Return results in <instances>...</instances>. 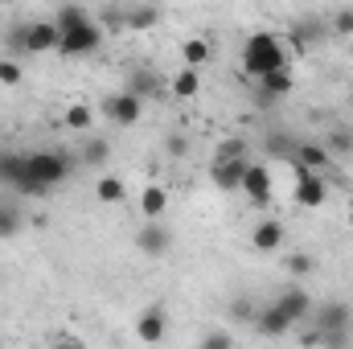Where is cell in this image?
I'll use <instances>...</instances> for the list:
<instances>
[{
    "mask_svg": "<svg viewBox=\"0 0 353 349\" xmlns=\"http://www.w3.org/2000/svg\"><path fill=\"white\" fill-rule=\"evenodd\" d=\"M99 46H103V29L87 17L83 25H74V29H66V33H62L58 54H62V58H87V54H94Z\"/></svg>",
    "mask_w": 353,
    "mask_h": 349,
    "instance_id": "3957f363",
    "label": "cell"
},
{
    "mask_svg": "<svg viewBox=\"0 0 353 349\" xmlns=\"http://www.w3.org/2000/svg\"><path fill=\"white\" fill-rule=\"evenodd\" d=\"M350 222H353V214H350Z\"/></svg>",
    "mask_w": 353,
    "mask_h": 349,
    "instance_id": "e575fe53",
    "label": "cell"
},
{
    "mask_svg": "<svg viewBox=\"0 0 353 349\" xmlns=\"http://www.w3.org/2000/svg\"><path fill=\"white\" fill-rule=\"evenodd\" d=\"M66 177H70V161L62 152H25V169L12 189L37 197V193H50L54 185H62Z\"/></svg>",
    "mask_w": 353,
    "mask_h": 349,
    "instance_id": "6da1fadb",
    "label": "cell"
},
{
    "mask_svg": "<svg viewBox=\"0 0 353 349\" xmlns=\"http://www.w3.org/2000/svg\"><path fill=\"white\" fill-rule=\"evenodd\" d=\"M251 247H255L259 255H275V251L283 247V222H279V218H259L255 230H251Z\"/></svg>",
    "mask_w": 353,
    "mask_h": 349,
    "instance_id": "ba28073f",
    "label": "cell"
},
{
    "mask_svg": "<svg viewBox=\"0 0 353 349\" xmlns=\"http://www.w3.org/2000/svg\"><path fill=\"white\" fill-rule=\"evenodd\" d=\"M94 197H99V201H107V206H115V201H123V197H128V185H123L119 177H103V181L94 185Z\"/></svg>",
    "mask_w": 353,
    "mask_h": 349,
    "instance_id": "ffe728a7",
    "label": "cell"
},
{
    "mask_svg": "<svg viewBox=\"0 0 353 349\" xmlns=\"http://www.w3.org/2000/svg\"><path fill=\"white\" fill-rule=\"evenodd\" d=\"M103 115H107L111 123H119V128H132V123L144 115V99H140L136 90H115V94H107Z\"/></svg>",
    "mask_w": 353,
    "mask_h": 349,
    "instance_id": "5b68a950",
    "label": "cell"
},
{
    "mask_svg": "<svg viewBox=\"0 0 353 349\" xmlns=\"http://www.w3.org/2000/svg\"><path fill=\"white\" fill-rule=\"evenodd\" d=\"M54 21H58V29L66 33V29H74V25H83V21H87V12H83L79 4H66V8H58V17H54Z\"/></svg>",
    "mask_w": 353,
    "mask_h": 349,
    "instance_id": "484cf974",
    "label": "cell"
},
{
    "mask_svg": "<svg viewBox=\"0 0 353 349\" xmlns=\"http://www.w3.org/2000/svg\"><path fill=\"white\" fill-rule=\"evenodd\" d=\"M275 308L296 325V321H304L308 312H312V300H308V292H300V288H292V292H283L279 300H275Z\"/></svg>",
    "mask_w": 353,
    "mask_h": 349,
    "instance_id": "8fae6325",
    "label": "cell"
},
{
    "mask_svg": "<svg viewBox=\"0 0 353 349\" xmlns=\"http://www.w3.org/2000/svg\"><path fill=\"white\" fill-rule=\"evenodd\" d=\"M279 66H288V54H283V41L275 33H251L243 41V70L251 79H263Z\"/></svg>",
    "mask_w": 353,
    "mask_h": 349,
    "instance_id": "7a4b0ae2",
    "label": "cell"
},
{
    "mask_svg": "<svg viewBox=\"0 0 353 349\" xmlns=\"http://www.w3.org/2000/svg\"><path fill=\"white\" fill-rule=\"evenodd\" d=\"M25 169V152H0V185H17Z\"/></svg>",
    "mask_w": 353,
    "mask_h": 349,
    "instance_id": "44dd1931",
    "label": "cell"
},
{
    "mask_svg": "<svg viewBox=\"0 0 353 349\" xmlns=\"http://www.w3.org/2000/svg\"><path fill=\"white\" fill-rule=\"evenodd\" d=\"M103 157H107V144H90V148H87V161H90V165H99Z\"/></svg>",
    "mask_w": 353,
    "mask_h": 349,
    "instance_id": "1f68e13d",
    "label": "cell"
},
{
    "mask_svg": "<svg viewBox=\"0 0 353 349\" xmlns=\"http://www.w3.org/2000/svg\"><path fill=\"white\" fill-rule=\"evenodd\" d=\"M128 90H136V94L144 99V94L152 90V74H132V83H128Z\"/></svg>",
    "mask_w": 353,
    "mask_h": 349,
    "instance_id": "f1b7e54d",
    "label": "cell"
},
{
    "mask_svg": "<svg viewBox=\"0 0 353 349\" xmlns=\"http://www.w3.org/2000/svg\"><path fill=\"white\" fill-rule=\"evenodd\" d=\"M288 329H292V321H288V317H283V312H279L275 304L259 312V333H267V337H283Z\"/></svg>",
    "mask_w": 353,
    "mask_h": 349,
    "instance_id": "d6986e66",
    "label": "cell"
},
{
    "mask_svg": "<svg viewBox=\"0 0 353 349\" xmlns=\"http://www.w3.org/2000/svg\"><path fill=\"white\" fill-rule=\"evenodd\" d=\"M247 165H251L247 157H218V161H214V185L226 189V193L239 189V185H243V173H247Z\"/></svg>",
    "mask_w": 353,
    "mask_h": 349,
    "instance_id": "9c48e42d",
    "label": "cell"
},
{
    "mask_svg": "<svg viewBox=\"0 0 353 349\" xmlns=\"http://www.w3.org/2000/svg\"><path fill=\"white\" fill-rule=\"evenodd\" d=\"M136 247H140L144 255L161 259V255H169L173 235H169V226H165L161 218H144V226H140V235H136Z\"/></svg>",
    "mask_w": 353,
    "mask_h": 349,
    "instance_id": "52a82bcc",
    "label": "cell"
},
{
    "mask_svg": "<svg viewBox=\"0 0 353 349\" xmlns=\"http://www.w3.org/2000/svg\"><path fill=\"white\" fill-rule=\"evenodd\" d=\"M169 210V189L165 185H144V193H140V214L144 218H161Z\"/></svg>",
    "mask_w": 353,
    "mask_h": 349,
    "instance_id": "5bb4252c",
    "label": "cell"
},
{
    "mask_svg": "<svg viewBox=\"0 0 353 349\" xmlns=\"http://www.w3.org/2000/svg\"><path fill=\"white\" fill-rule=\"evenodd\" d=\"M205 346H230V333H210Z\"/></svg>",
    "mask_w": 353,
    "mask_h": 349,
    "instance_id": "d6a6232c",
    "label": "cell"
},
{
    "mask_svg": "<svg viewBox=\"0 0 353 349\" xmlns=\"http://www.w3.org/2000/svg\"><path fill=\"white\" fill-rule=\"evenodd\" d=\"M333 25H337V33H353V12L345 8V12H337L333 17Z\"/></svg>",
    "mask_w": 353,
    "mask_h": 349,
    "instance_id": "4dcf8cb0",
    "label": "cell"
},
{
    "mask_svg": "<svg viewBox=\"0 0 353 349\" xmlns=\"http://www.w3.org/2000/svg\"><path fill=\"white\" fill-rule=\"evenodd\" d=\"M251 201H271V169L267 165H247V173H243V185H239Z\"/></svg>",
    "mask_w": 353,
    "mask_h": 349,
    "instance_id": "30bf717a",
    "label": "cell"
},
{
    "mask_svg": "<svg viewBox=\"0 0 353 349\" xmlns=\"http://www.w3.org/2000/svg\"><path fill=\"white\" fill-rule=\"evenodd\" d=\"M21 210L12 206V201H0V239H12V235H21Z\"/></svg>",
    "mask_w": 353,
    "mask_h": 349,
    "instance_id": "7402d4cb",
    "label": "cell"
},
{
    "mask_svg": "<svg viewBox=\"0 0 353 349\" xmlns=\"http://www.w3.org/2000/svg\"><path fill=\"white\" fill-rule=\"evenodd\" d=\"M157 21H161V12H157L152 4H148V8H132V12H128V25H132V29H152Z\"/></svg>",
    "mask_w": 353,
    "mask_h": 349,
    "instance_id": "d4e9b609",
    "label": "cell"
},
{
    "mask_svg": "<svg viewBox=\"0 0 353 349\" xmlns=\"http://www.w3.org/2000/svg\"><path fill=\"white\" fill-rule=\"evenodd\" d=\"M218 157H247V144H239V140H226V144L218 148Z\"/></svg>",
    "mask_w": 353,
    "mask_h": 349,
    "instance_id": "f546056e",
    "label": "cell"
},
{
    "mask_svg": "<svg viewBox=\"0 0 353 349\" xmlns=\"http://www.w3.org/2000/svg\"><path fill=\"white\" fill-rule=\"evenodd\" d=\"M329 197V181L316 173V169H296V201L304 210H321Z\"/></svg>",
    "mask_w": 353,
    "mask_h": 349,
    "instance_id": "8992f818",
    "label": "cell"
},
{
    "mask_svg": "<svg viewBox=\"0 0 353 349\" xmlns=\"http://www.w3.org/2000/svg\"><path fill=\"white\" fill-rule=\"evenodd\" d=\"M0 346H4V337H0Z\"/></svg>",
    "mask_w": 353,
    "mask_h": 349,
    "instance_id": "836d02e7",
    "label": "cell"
},
{
    "mask_svg": "<svg viewBox=\"0 0 353 349\" xmlns=\"http://www.w3.org/2000/svg\"><path fill=\"white\" fill-rule=\"evenodd\" d=\"M210 58H214V46H210L205 37H189V41L181 46V62H185V66H197V70H201V66H210Z\"/></svg>",
    "mask_w": 353,
    "mask_h": 349,
    "instance_id": "2e32d148",
    "label": "cell"
},
{
    "mask_svg": "<svg viewBox=\"0 0 353 349\" xmlns=\"http://www.w3.org/2000/svg\"><path fill=\"white\" fill-rule=\"evenodd\" d=\"M58 41H62V29H58L54 17L50 21H29L21 29V50L25 54H58Z\"/></svg>",
    "mask_w": 353,
    "mask_h": 349,
    "instance_id": "277c9868",
    "label": "cell"
},
{
    "mask_svg": "<svg viewBox=\"0 0 353 349\" xmlns=\"http://www.w3.org/2000/svg\"><path fill=\"white\" fill-rule=\"evenodd\" d=\"M329 152L353 157V128H333V136H329Z\"/></svg>",
    "mask_w": 353,
    "mask_h": 349,
    "instance_id": "cb8c5ba5",
    "label": "cell"
},
{
    "mask_svg": "<svg viewBox=\"0 0 353 349\" xmlns=\"http://www.w3.org/2000/svg\"><path fill=\"white\" fill-rule=\"evenodd\" d=\"M292 165L296 169H325L329 165V148L325 144H296V152H292Z\"/></svg>",
    "mask_w": 353,
    "mask_h": 349,
    "instance_id": "4fadbf2b",
    "label": "cell"
},
{
    "mask_svg": "<svg viewBox=\"0 0 353 349\" xmlns=\"http://www.w3.org/2000/svg\"><path fill=\"white\" fill-rule=\"evenodd\" d=\"M136 337L148 341V346L161 341V337H165V312H161V308H144V312L136 317Z\"/></svg>",
    "mask_w": 353,
    "mask_h": 349,
    "instance_id": "7c38bea8",
    "label": "cell"
},
{
    "mask_svg": "<svg viewBox=\"0 0 353 349\" xmlns=\"http://www.w3.org/2000/svg\"><path fill=\"white\" fill-rule=\"evenodd\" d=\"M0 83H4V87H17V83H21V66H17L12 58H0Z\"/></svg>",
    "mask_w": 353,
    "mask_h": 349,
    "instance_id": "83f0119b",
    "label": "cell"
},
{
    "mask_svg": "<svg viewBox=\"0 0 353 349\" xmlns=\"http://www.w3.org/2000/svg\"><path fill=\"white\" fill-rule=\"evenodd\" d=\"M345 321H350V308L345 304H329V308H321V325L329 329L325 333V341H345Z\"/></svg>",
    "mask_w": 353,
    "mask_h": 349,
    "instance_id": "9a60e30c",
    "label": "cell"
},
{
    "mask_svg": "<svg viewBox=\"0 0 353 349\" xmlns=\"http://www.w3.org/2000/svg\"><path fill=\"white\" fill-rule=\"evenodd\" d=\"M288 271H292V275H312V271H316V259L304 255V251H296V255H288Z\"/></svg>",
    "mask_w": 353,
    "mask_h": 349,
    "instance_id": "4316f807",
    "label": "cell"
},
{
    "mask_svg": "<svg viewBox=\"0 0 353 349\" xmlns=\"http://www.w3.org/2000/svg\"><path fill=\"white\" fill-rule=\"evenodd\" d=\"M259 83H263V94H267V99H283L288 90L296 87V79H292V70H288V66H279V70L263 74Z\"/></svg>",
    "mask_w": 353,
    "mask_h": 349,
    "instance_id": "ac0fdd59",
    "label": "cell"
},
{
    "mask_svg": "<svg viewBox=\"0 0 353 349\" xmlns=\"http://www.w3.org/2000/svg\"><path fill=\"white\" fill-rule=\"evenodd\" d=\"M197 90H201V70L197 66H181L173 74V94L176 99H193Z\"/></svg>",
    "mask_w": 353,
    "mask_h": 349,
    "instance_id": "e0dca14e",
    "label": "cell"
},
{
    "mask_svg": "<svg viewBox=\"0 0 353 349\" xmlns=\"http://www.w3.org/2000/svg\"><path fill=\"white\" fill-rule=\"evenodd\" d=\"M90 123H94V111H90L87 103H70L66 107V128L70 132H87Z\"/></svg>",
    "mask_w": 353,
    "mask_h": 349,
    "instance_id": "603a6c76",
    "label": "cell"
}]
</instances>
